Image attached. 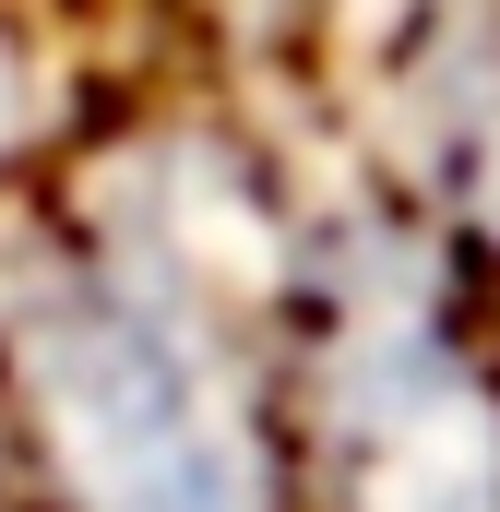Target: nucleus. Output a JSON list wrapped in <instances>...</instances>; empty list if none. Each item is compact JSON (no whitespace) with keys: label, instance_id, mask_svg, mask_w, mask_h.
<instances>
[{"label":"nucleus","instance_id":"nucleus-2","mask_svg":"<svg viewBox=\"0 0 500 512\" xmlns=\"http://www.w3.org/2000/svg\"><path fill=\"white\" fill-rule=\"evenodd\" d=\"M298 512H500V322L370 155H322L274 274Z\"/></svg>","mask_w":500,"mask_h":512},{"label":"nucleus","instance_id":"nucleus-3","mask_svg":"<svg viewBox=\"0 0 500 512\" xmlns=\"http://www.w3.org/2000/svg\"><path fill=\"white\" fill-rule=\"evenodd\" d=\"M358 155L453 239L500 322V0H370Z\"/></svg>","mask_w":500,"mask_h":512},{"label":"nucleus","instance_id":"nucleus-1","mask_svg":"<svg viewBox=\"0 0 500 512\" xmlns=\"http://www.w3.org/2000/svg\"><path fill=\"white\" fill-rule=\"evenodd\" d=\"M310 155L227 96H131L0 203V429L24 512H298L274 274Z\"/></svg>","mask_w":500,"mask_h":512},{"label":"nucleus","instance_id":"nucleus-4","mask_svg":"<svg viewBox=\"0 0 500 512\" xmlns=\"http://www.w3.org/2000/svg\"><path fill=\"white\" fill-rule=\"evenodd\" d=\"M96 108H108V96L72 72L60 12H48V0H0V203H12L24 179H48L60 143L96 120Z\"/></svg>","mask_w":500,"mask_h":512}]
</instances>
